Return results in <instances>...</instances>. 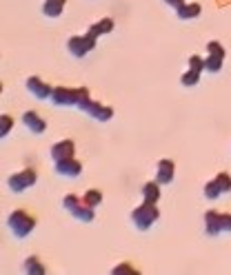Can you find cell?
Here are the masks:
<instances>
[{"mask_svg":"<svg viewBox=\"0 0 231 275\" xmlns=\"http://www.w3.org/2000/svg\"><path fill=\"white\" fill-rule=\"evenodd\" d=\"M91 100V93L87 87H53L51 102L58 107H78L80 111Z\"/></svg>","mask_w":231,"mask_h":275,"instance_id":"obj_1","label":"cell"},{"mask_svg":"<svg viewBox=\"0 0 231 275\" xmlns=\"http://www.w3.org/2000/svg\"><path fill=\"white\" fill-rule=\"evenodd\" d=\"M7 226H9V231L16 238H27L33 229H36V218H33L31 213H27L25 209H16L9 213V218H7Z\"/></svg>","mask_w":231,"mask_h":275,"instance_id":"obj_2","label":"cell"},{"mask_svg":"<svg viewBox=\"0 0 231 275\" xmlns=\"http://www.w3.org/2000/svg\"><path fill=\"white\" fill-rule=\"evenodd\" d=\"M63 206L71 213V218L80 220V222H91L93 216H96V209L89 206L85 202V198L76 196V193H67V196L63 198Z\"/></svg>","mask_w":231,"mask_h":275,"instance_id":"obj_3","label":"cell"},{"mask_svg":"<svg viewBox=\"0 0 231 275\" xmlns=\"http://www.w3.org/2000/svg\"><path fill=\"white\" fill-rule=\"evenodd\" d=\"M158 218H160V211H158V206L151 202H142L140 206H136L131 211V222L138 226L140 231L151 229V226L158 222Z\"/></svg>","mask_w":231,"mask_h":275,"instance_id":"obj_4","label":"cell"},{"mask_svg":"<svg viewBox=\"0 0 231 275\" xmlns=\"http://www.w3.org/2000/svg\"><path fill=\"white\" fill-rule=\"evenodd\" d=\"M96 45H98V38L89 31L83 33V36H71L67 40V49H69L73 58H85L87 53H91L96 49Z\"/></svg>","mask_w":231,"mask_h":275,"instance_id":"obj_5","label":"cell"},{"mask_svg":"<svg viewBox=\"0 0 231 275\" xmlns=\"http://www.w3.org/2000/svg\"><path fill=\"white\" fill-rule=\"evenodd\" d=\"M205 231L207 236H218V233H231V213L207 211L205 213Z\"/></svg>","mask_w":231,"mask_h":275,"instance_id":"obj_6","label":"cell"},{"mask_svg":"<svg viewBox=\"0 0 231 275\" xmlns=\"http://www.w3.org/2000/svg\"><path fill=\"white\" fill-rule=\"evenodd\" d=\"M225 58H227V51L218 40H209L207 43V58H205V71L209 73H218L225 65Z\"/></svg>","mask_w":231,"mask_h":275,"instance_id":"obj_7","label":"cell"},{"mask_svg":"<svg viewBox=\"0 0 231 275\" xmlns=\"http://www.w3.org/2000/svg\"><path fill=\"white\" fill-rule=\"evenodd\" d=\"M36 182H38L36 169H23L18 173H11V176L7 178V186H9L13 193H23L27 189H31Z\"/></svg>","mask_w":231,"mask_h":275,"instance_id":"obj_8","label":"cell"},{"mask_svg":"<svg viewBox=\"0 0 231 275\" xmlns=\"http://www.w3.org/2000/svg\"><path fill=\"white\" fill-rule=\"evenodd\" d=\"M225 193H231V176L227 171H220L218 176H214L209 182L205 184V198L207 200H216Z\"/></svg>","mask_w":231,"mask_h":275,"instance_id":"obj_9","label":"cell"},{"mask_svg":"<svg viewBox=\"0 0 231 275\" xmlns=\"http://www.w3.org/2000/svg\"><path fill=\"white\" fill-rule=\"evenodd\" d=\"M53 171H56L58 176H63V178H78L80 173H83V162L76 160V156L65 158V160H60V162L53 164Z\"/></svg>","mask_w":231,"mask_h":275,"instance_id":"obj_10","label":"cell"},{"mask_svg":"<svg viewBox=\"0 0 231 275\" xmlns=\"http://www.w3.org/2000/svg\"><path fill=\"white\" fill-rule=\"evenodd\" d=\"M27 91H29L33 98H38V100H51L53 87L47 84L45 80H40L38 76H31V78H27Z\"/></svg>","mask_w":231,"mask_h":275,"instance_id":"obj_11","label":"cell"},{"mask_svg":"<svg viewBox=\"0 0 231 275\" xmlns=\"http://www.w3.org/2000/svg\"><path fill=\"white\" fill-rule=\"evenodd\" d=\"M83 111L87 113V116H91L93 120H98V122H107V120L113 118V107L103 104V102H96V100H89Z\"/></svg>","mask_w":231,"mask_h":275,"instance_id":"obj_12","label":"cell"},{"mask_svg":"<svg viewBox=\"0 0 231 275\" xmlns=\"http://www.w3.org/2000/svg\"><path fill=\"white\" fill-rule=\"evenodd\" d=\"M73 156H76V142H73V140H58V142L51 146V160L53 162H60V160L73 158Z\"/></svg>","mask_w":231,"mask_h":275,"instance_id":"obj_13","label":"cell"},{"mask_svg":"<svg viewBox=\"0 0 231 275\" xmlns=\"http://www.w3.org/2000/svg\"><path fill=\"white\" fill-rule=\"evenodd\" d=\"M176 178V162L169 158H162L158 162V169H156V180L160 184H171Z\"/></svg>","mask_w":231,"mask_h":275,"instance_id":"obj_14","label":"cell"},{"mask_svg":"<svg viewBox=\"0 0 231 275\" xmlns=\"http://www.w3.org/2000/svg\"><path fill=\"white\" fill-rule=\"evenodd\" d=\"M23 122L31 133H45V129H47V122L38 116L36 111H25L23 113Z\"/></svg>","mask_w":231,"mask_h":275,"instance_id":"obj_15","label":"cell"},{"mask_svg":"<svg viewBox=\"0 0 231 275\" xmlns=\"http://www.w3.org/2000/svg\"><path fill=\"white\" fill-rule=\"evenodd\" d=\"M158 200H160V182H158V180L142 184V202H151V204H156Z\"/></svg>","mask_w":231,"mask_h":275,"instance_id":"obj_16","label":"cell"},{"mask_svg":"<svg viewBox=\"0 0 231 275\" xmlns=\"http://www.w3.org/2000/svg\"><path fill=\"white\" fill-rule=\"evenodd\" d=\"M65 5H67V0H45L43 3V13L47 18H58V16H63Z\"/></svg>","mask_w":231,"mask_h":275,"instance_id":"obj_17","label":"cell"},{"mask_svg":"<svg viewBox=\"0 0 231 275\" xmlns=\"http://www.w3.org/2000/svg\"><path fill=\"white\" fill-rule=\"evenodd\" d=\"M200 13H202V7L198 3H185L180 9H176V16L180 20H194V18H198Z\"/></svg>","mask_w":231,"mask_h":275,"instance_id":"obj_18","label":"cell"},{"mask_svg":"<svg viewBox=\"0 0 231 275\" xmlns=\"http://www.w3.org/2000/svg\"><path fill=\"white\" fill-rule=\"evenodd\" d=\"M113 25H116V23H113L111 18H100L98 23H93L87 31L93 33L96 38H100V36H105V33H111V31H113Z\"/></svg>","mask_w":231,"mask_h":275,"instance_id":"obj_19","label":"cell"},{"mask_svg":"<svg viewBox=\"0 0 231 275\" xmlns=\"http://www.w3.org/2000/svg\"><path fill=\"white\" fill-rule=\"evenodd\" d=\"M25 271L29 273V275H45V273H47L45 264L40 262L36 256H31V258H27V260H25Z\"/></svg>","mask_w":231,"mask_h":275,"instance_id":"obj_20","label":"cell"},{"mask_svg":"<svg viewBox=\"0 0 231 275\" xmlns=\"http://www.w3.org/2000/svg\"><path fill=\"white\" fill-rule=\"evenodd\" d=\"M200 73H202V71L191 69V67H189V69L180 76V84H182V87H194V84H198V82H200Z\"/></svg>","mask_w":231,"mask_h":275,"instance_id":"obj_21","label":"cell"},{"mask_svg":"<svg viewBox=\"0 0 231 275\" xmlns=\"http://www.w3.org/2000/svg\"><path fill=\"white\" fill-rule=\"evenodd\" d=\"M83 198H85V202H87V204L96 209V206H100V202H103V191H98V189H89Z\"/></svg>","mask_w":231,"mask_h":275,"instance_id":"obj_22","label":"cell"},{"mask_svg":"<svg viewBox=\"0 0 231 275\" xmlns=\"http://www.w3.org/2000/svg\"><path fill=\"white\" fill-rule=\"evenodd\" d=\"M111 273H113V275H138L140 271L136 269L133 264H129V262H122V264H116Z\"/></svg>","mask_w":231,"mask_h":275,"instance_id":"obj_23","label":"cell"},{"mask_svg":"<svg viewBox=\"0 0 231 275\" xmlns=\"http://www.w3.org/2000/svg\"><path fill=\"white\" fill-rule=\"evenodd\" d=\"M11 129H13V118L9 116V113H3V116H0V136L7 138Z\"/></svg>","mask_w":231,"mask_h":275,"instance_id":"obj_24","label":"cell"},{"mask_svg":"<svg viewBox=\"0 0 231 275\" xmlns=\"http://www.w3.org/2000/svg\"><path fill=\"white\" fill-rule=\"evenodd\" d=\"M189 67H191V69H198V71H205V58H200V56H194L189 58Z\"/></svg>","mask_w":231,"mask_h":275,"instance_id":"obj_25","label":"cell"},{"mask_svg":"<svg viewBox=\"0 0 231 275\" xmlns=\"http://www.w3.org/2000/svg\"><path fill=\"white\" fill-rule=\"evenodd\" d=\"M185 3H187V0H165V5H169L171 9H180Z\"/></svg>","mask_w":231,"mask_h":275,"instance_id":"obj_26","label":"cell"}]
</instances>
